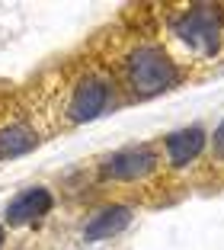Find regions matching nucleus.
Instances as JSON below:
<instances>
[{
  "mask_svg": "<svg viewBox=\"0 0 224 250\" xmlns=\"http://www.w3.org/2000/svg\"><path fill=\"white\" fill-rule=\"evenodd\" d=\"M125 83L135 96H157L180 83V67L160 45H135L122 61Z\"/></svg>",
  "mask_w": 224,
  "mask_h": 250,
  "instance_id": "1",
  "label": "nucleus"
},
{
  "mask_svg": "<svg viewBox=\"0 0 224 250\" xmlns=\"http://www.w3.org/2000/svg\"><path fill=\"white\" fill-rule=\"evenodd\" d=\"M170 36L199 58H215L221 48V7L192 3L170 20Z\"/></svg>",
  "mask_w": 224,
  "mask_h": 250,
  "instance_id": "2",
  "label": "nucleus"
},
{
  "mask_svg": "<svg viewBox=\"0 0 224 250\" xmlns=\"http://www.w3.org/2000/svg\"><path fill=\"white\" fill-rule=\"evenodd\" d=\"M109 103H112V83L102 74L90 71L71 87V96H67V122H74V125L93 122V119H100L109 109Z\"/></svg>",
  "mask_w": 224,
  "mask_h": 250,
  "instance_id": "3",
  "label": "nucleus"
},
{
  "mask_svg": "<svg viewBox=\"0 0 224 250\" xmlns=\"http://www.w3.org/2000/svg\"><path fill=\"white\" fill-rule=\"evenodd\" d=\"M151 170H157V154H154V147L141 145V147H122L116 154H109L106 161H102L100 173L106 180L135 183V180H144Z\"/></svg>",
  "mask_w": 224,
  "mask_h": 250,
  "instance_id": "4",
  "label": "nucleus"
},
{
  "mask_svg": "<svg viewBox=\"0 0 224 250\" xmlns=\"http://www.w3.org/2000/svg\"><path fill=\"white\" fill-rule=\"evenodd\" d=\"M51 206H55V199L45 186H29L7 206V221L10 225H29V221L48 215Z\"/></svg>",
  "mask_w": 224,
  "mask_h": 250,
  "instance_id": "5",
  "label": "nucleus"
},
{
  "mask_svg": "<svg viewBox=\"0 0 224 250\" xmlns=\"http://www.w3.org/2000/svg\"><path fill=\"white\" fill-rule=\"evenodd\" d=\"M205 147V132L199 125H189V128H180V132H170L163 138V151L166 161L173 167H186L189 161L199 157V151Z\"/></svg>",
  "mask_w": 224,
  "mask_h": 250,
  "instance_id": "6",
  "label": "nucleus"
},
{
  "mask_svg": "<svg viewBox=\"0 0 224 250\" xmlns=\"http://www.w3.org/2000/svg\"><path fill=\"white\" fill-rule=\"evenodd\" d=\"M131 208L128 206H109V208H100L93 218L87 221V228H83V241H106V237L119 234L122 228H128L131 221Z\"/></svg>",
  "mask_w": 224,
  "mask_h": 250,
  "instance_id": "7",
  "label": "nucleus"
},
{
  "mask_svg": "<svg viewBox=\"0 0 224 250\" xmlns=\"http://www.w3.org/2000/svg\"><path fill=\"white\" fill-rule=\"evenodd\" d=\"M36 145H39V132L32 128V125H26V122L0 125V161L29 154Z\"/></svg>",
  "mask_w": 224,
  "mask_h": 250,
  "instance_id": "8",
  "label": "nucleus"
},
{
  "mask_svg": "<svg viewBox=\"0 0 224 250\" xmlns=\"http://www.w3.org/2000/svg\"><path fill=\"white\" fill-rule=\"evenodd\" d=\"M211 151H215V157H218V161H224V122L218 125L215 138H211Z\"/></svg>",
  "mask_w": 224,
  "mask_h": 250,
  "instance_id": "9",
  "label": "nucleus"
},
{
  "mask_svg": "<svg viewBox=\"0 0 224 250\" xmlns=\"http://www.w3.org/2000/svg\"><path fill=\"white\" fill-rule=\"evenodd\" d=\"M0 250H3V228H0Z\"/></svg>",
  "mask_w": 224,
  "mask_h": 250,
  "instance_id": "10",
  "label": "nucleus"
}]
</instances>
